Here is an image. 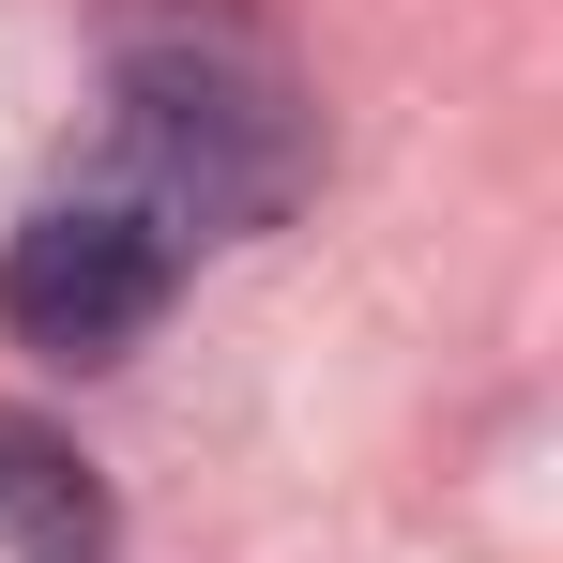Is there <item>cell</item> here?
<instances>
[{
    "label": "cell",
    "mask_w": 563,
    "mask_h": 563,
    "mask_svg": "<svg viewBox=\"0 0 563 563\" xmlns=\"http://www.w3.org/2000/svg\"><path fill=\"white\" fill-rule=\"evenodd\" d=\"M92 198L153 213L168 244H184V229H275L289 198H305V107H289L275 46H260L244 15H213V0H198L184 31H137Z\"/></svg>",
    "instance_id": "cell-1"
},
{
    "label": "cell",
    "mask_w": 563,
    "mask_h": 563,
    "mask_svg": "<svg viewBox=\"0 0 563 563\" xmlns=\"http://www.w3.org/2000/svg\"><path fill=\"white\" fill-rule=\"evenodd\" d=\"M0 549L15 563H122V518H107L92 457L31 411H0Z\"/></svg>",
    "instance_id": "cell-3"
},
{
    "label": "cell",
    "mask_w": 563,
    "mask_h": 563,
    "mask_svg": "<svg viewBox=\"0 0 563 563\" xmlns=\"http://www.w3.org/2000/svg\"><path fill=\"white\" fill-rule=\"evenodd\" d=\"M0 320H15L46 366H122V351L168 320V229L122 213V198H46V213L0 244Z\"/></svg>",
    "instance_id": "cell-2"
}]
</instances>
